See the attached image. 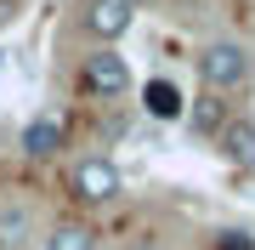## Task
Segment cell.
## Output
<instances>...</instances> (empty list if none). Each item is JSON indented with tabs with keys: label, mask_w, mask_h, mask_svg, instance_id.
<instances>
[{
	"label": "cell",
	"mask_w": 255,
	"mask_h": 250,
	"mask_svg": "<svg viewBox=\"0 0 255 250\" xmlns=\"http://www.w3.org/2000/svg\"><path fill=\"white\" fill-rule=\"evenodd\" d=\"M68 188H74L80 205H97V211H102V205H119V199H125V171H119L108 154H85V159H74Z\"/></svg>",
	"instance_id": "obj_2"
},
{
	"label": "cell",
	"mask_w": 255,
	"mask_h": 250,
	"mask_svg": "<svg viewBox=\"0 0 255 250\" xmlns=\"http://www.w3.org/2000/svg\"><path fill=\"white\" fill-rule=\"evenodd\" d=\"M80 85H85L97 102H119V97H130L136 74H130V63H125L114 46H97V51L80 63Z\"/></svg>",
	"instance_id": "obj_3"
},
{
	"label": "cell",
	"mask_w": 255,
	"mask_h": 250,
	"mask_svg": "<svg viewBox=\"0 0 255 250\" xmlns=\"http://www.w3.org/2000/svg\"><path fill=\"white\" fill-rule=\"evenodd\" d=\"M40 239V222L23 199H0V250H23Z\"/></svg>",
	"instance_id": "obj_8"
},
{
	"label": "cell",
	"mask_w": 255,
	"mask_h": 250,
	"mask_svg": "<svg viewBox=\"0 0 255 250\" xmlns=\"http://www.w3.org/2000/svg\"><path fill=\"white\" fill-rule=\"evenodd\" d=\"M227 120H233V108H227V97H221V91H199V97L182 102V125L193 131V137H204V142H216Z\"/></svg>",
	"instance_id": "obj_6"
},
{
	"label": "cell",
	"mask_w": 255,
	"mask_h": 250,
	"mask_svg": "<svg viewBox=\"0 0 255 250\" xmlns=\"http://www.w3.org/2000/svg\"><path fill=\"white\" fill-rule=\"evenodd\" d=\"M40 250H102V233L91 222H57L40 233Z\"/></svg>",
	"instance_id": "obj_9"
},
{
	"label": "cell",
	"mask_w": 255,
	"mask_h": 250,
	"mask_svg": "<svg viewBox=\"0 0 255 250\" xmlns=\"http://www.w3.org/2000/svg\"><path fill=\"white\" fill-rule=\"evenodd\" d=\"M216 148H221V159H227L233 171H255V120H233L221 125V137H216Z\"/></svg>",
	"instance_id": "obj_7"
},
{
	"label": "cell",
	"mask_w": 255,
	"mask_h": 250,
	"mask_svg": "<svg viewBox=\"0 0 255 250\" xmlns=\"http://www.w3.org/2000/svg\"><path fill=\"white\" fill-rule=\"evenodd\" d=\"M142 102H147V114L153 120H182V91H176L170 80H147V91H142Z\"/></svg>",
	"instance_id": "obj_10"
},
{
	"label": "cell",
	"mask_w": 255,
	"mask_h": 250,
	"mask_svg": "<svg viewBox=\"0 0 255 250\" xmlns=\"http://www.w3.org/2000/svg\"><path fill=\"white\" fill-rule=\"evenodd\" d=\"M130 23H136V6H125V0H85V6H80V28L97 40V46L125 40Z\"/></svg>",
	"instance_id": "obj_4"
},
{
	"label": "cell",
	"mask_w": 255,
	"mask_h": 250,
	"mask_svg": "<svg viewBox=\"0 0 255 250\" xmlns=\"http://www.w3.org/2000/svg\"><path fill=\"white\" fill-rule=\"evenodd\" d=\"M17 148H23V159H34V165H51V159L68 148V120L63 114H34V120L23 125Z\"/></svg>",
	"instance_id": "obj_5"
},
{
	"label": "cell",
	"mask_w": 255,
	"mask_h": 250,
	"mask_svg": "<svg viewBox=\"0 0 255 250\" xmlns=\"http://www.w3.org/2000/svg\"><path fill=\"white\" fill-rule=\"evenodd\" d=\"M199 80H204V91H221V97L244 91V85L255 80L250 46L244 40H210V46L199 51Z\"/></svg>",
	"instance_id": "obj_1"
},
{
	"label": "cell",
	"mask_w": 255,
	"mask_h": 250,
	"mask_svg": "<svg viewBox=\"0 0 255 250\" xmlns=\"http://www.w3.org/2000/svg\"><path fill=\"white\" fill-rule=\"evenodd\" d=\"M216 250H255V233L250 228H221L216 233Z\"/></svg>",
	"instance_id": "obj_11"
},
{
	"label": "cell",
	"mask_w": 255,
	"mask_h": 250,
	"mask_svg": "<svg viewBox=\"0 0 255 250\" xmlns=\"http://www.w3.org/2000/svg\"><path fill=\"white\" fill-rule=\"evenodd\" d=\"M125 6H153V0H125Z\"/></svg>",
	"instance_id": "obj_12"
}]
</instances>
